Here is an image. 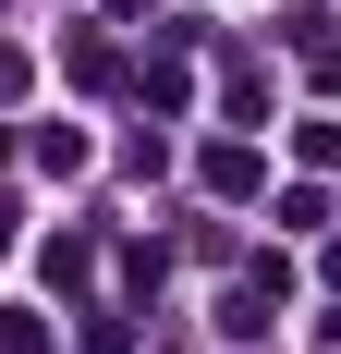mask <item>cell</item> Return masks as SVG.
Returning a JSON list of instances; mask_svg holds the SVG:
<instances>
[{
  "label": "cell",
  "mask_w": 341,
  "mask_h": 354,
  "mask_svg": "<svg viewBox=\"0 0 341 354\" xmlns=\"http://www.w3.org/2000/svg\"><path fill=\"white\" fill-rule=\"evenodd\" d=\"M0 354H61V342H49L37 318H0Z\"/></svg>",
  "instance_id": "obj_1"
}]
</instances>
